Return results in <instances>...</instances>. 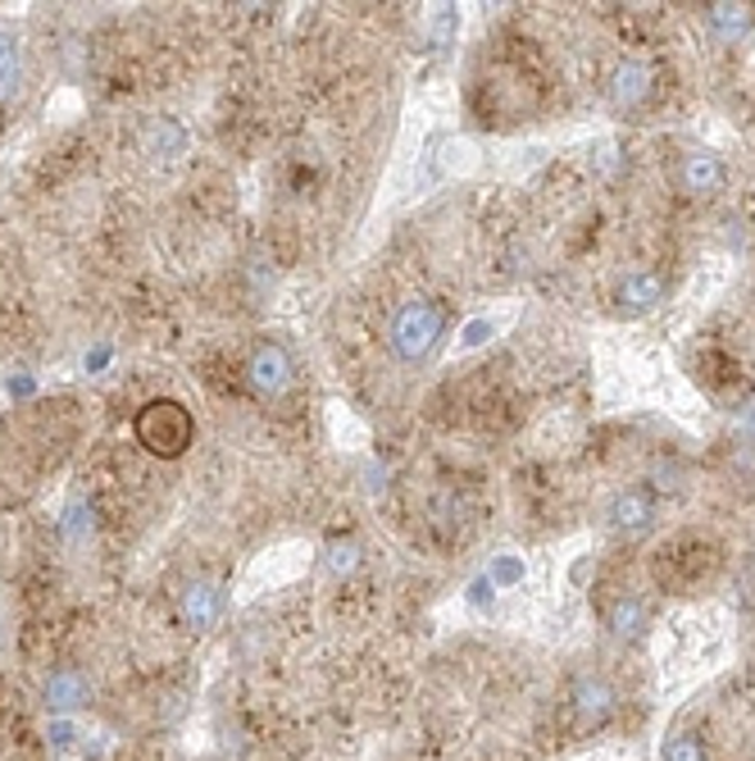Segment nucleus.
Listing matches in <instances>:
<instances>
[{
	"label": "nucleus",
	"mask_w": 755,
	"mask_h": 761,
	"mask_svg": "<svg viewBox=\"0 0 755 761\" xmlns=\"http://www.w3.org/2000/svg\"><path fill=\"white\" fill-rule=\"evenodd\" d=\"M191 438H196V419H191V411H187L182 402L156 397V402L141 406V415H137V443H141L150 456L178 461V456L191 447Z\"/></svg>",
	"instance_id": "1"
},
{
	"label": "nucleus",
	"mask_w": 755,
	"mask_h": 761,
	"mask_svg": "<svg viewBox=\"0 0 755 761\" xmlns=\"http://www.w3.org/2000/svg\"><path fill=\"white\" fill-rule=\"evenodd\" d=\"M441 328H446L441 306H433V302H410V306H400L396 319H391V352L406 360V365H415V360H424V356L437 347Z\"/></svg>",
	"instance_id": "2"
},
{
	"label": "nucleus",
	"mask_w": 755,
	"mask_h": 761,
	"mask_svg": "<svg viewBox=\"0 0 755 761\" xmlns=\"http://www.w3.org/2000/svg\"><path fill=\"white\" fill-rule=\"evenodd\" d=\"M291 374H296L291 356L278 343H260L246 360V378H250V388H256L260 397H282L291 388Z\"/></svg>",
	"instance_id": "3"
},
{
	"label": "nucleus",
	"mask_w": 755,
	"mask_h": 761,
	"mask_svg": "<svg viewBox=\"0 0 755 761\" xmlns=\"http://www.w3.org/2000/svg\"><path fill=\"white\" fill-rule=\"evenodd\" d=\"M219 584H210V580H196V584H187L182 589V597H178V611H182V625L187 630H210L215 621H219Z\"/></svg>",
	"instance_id": "4"
},
{
	"label": "nucleus",
	"mask_w": 755,
	"mask_h": 761,
	"mask_svg": "<svg viewBox=\"0 0 755 761\" xmlns=\"http://www.w3.org/2000/svg\"><path fill=\"white\" fill-rule=\"evenodd\" d=\"M665 302V278L650 274V269H637L619 283V310L624 315H650Z\"/></svg>",
	"instance_id": "5"
},
{
	"label": "nucleus",
	"mask_w": 755,
	"mask_h": 761,
	"mask_svg": "<svg viewBox=\"0 0 755 761\" xmlns=\"http://www.w3.org/2000/svg\"><path fill=\"white\" fill-rule=\"evenodd\" d=\"M41 698H46V706L56 711V716H69V711H78L87 698H91V684H87V675L82 671H56L46 680V689H41Z\"/></svg>",
	"instance_id": "6"
},
{
	"label": "nucleus",
	"mask_w": 755,
	"mask_h": 761,
	"mask_svg": "<svg viewBox=\"0 0 755 761\" xmlns=\"http://www.w3.org/2000/svg\"><path fill=\"white\" fill-rule=\"evenodd\" d=\"M683 187L692 197H715L724 187V160L715 151H692L683 160Z\"/></svg>",
	"instance_id": "7"
},
{
	"label": "nucleus",
	"mask_w": 755,
	"mask_h": 761,
	"mask_svg": "<svg viewBox=\"0 0 755 761\" xmlns=\"http://www.w3.org/2000/svg\"><path fill=\"white\" fill-rule=\"evenodd\" d=\"M650 97V69L642 65V60H624L619 69H615V82H610V101L619 106V110H633V106H642Z\"/></svg>",
	"instance_id": "8"
},
{
	"label": "nucleus",
	"mask_w": 755,
	"mask_h": 761,
	"mask_svg": "<svg viewBox=\"0 0 755 761\" xmlns=\"http://www.w3.org/2000/svg\"><path fill=\"white\" fill-rule=\"evenodd\" d=\"M574 711L587 721V725H600L615 711V689L606 684V680H596V675H587V680H578L574 684Z\"/></svg>",
	"instance_id": "9"
},
{
	"label": "nucleus",
	"mask_w": 755,
	"mask_h": 761,
	"mask_svg": "<svg viewBox=\"0 0 755 761\" xmlns=\"http://www.w3.org/2000/svg\"><path fill=\"white\" fill-rule=\"evenodd\" d=\"M650 515H656V511H650V497L646 493H619L615 502H610V525L615 530H624V534H642L646 525H650Z\"/></svg>",
	"instance_id": "10"
},
{
	"label": "nucleus",
	"mask_w": 755,
	"mask_h": 761,
	"mask_svg": "<svg viewBox=\"0 0 755 761\" xmlns=\"http://www.w3.org/2000/svg\"><path fill=\"white\" fill-rule=\"evenodd\" d=\"M610 630H615V639L633 643V639L646 630V606H642L637 597H619V602L610 606Z\"/></svg>",
	"instance_id": "11"
},
{
	"label": "nucleus",
	"mask_w": 755,
	"mask_h": 761,
	"mask_svg": "<svg viewBox=\"0 0 755 761\" xmlns=\"http://www.w3.org/2000/svg\"><path fill=\"white\" fill-rule=\"evenodd\" d=\"M19 82V37L0 32V97H10Z\"/></svg>",
	"instance_id": "12"
},
{
	"label": "nucleus",
	"mask_w": 755,
	"mask_h": 761,
	"mask_svg": "<svg viewBox=\"0 0 755 761\" xmlns=\"http://www.w3.org/2000/svg\"><path fill=\"white\" fill-rule=\"evenodd\" d=\"M746 23H751V10H746V6H715V10H711V28H715L719 37H742Z\"/></svg>",
	"instance_id": "13"
},
{
	"label": "nucleus",
	"mask_w": 755,
	"mask_h": 761,
	"mask_svg": "<svg viewBox=\"0 0 755 761\" xmlns=\"http://www.w3.org/2000/svg\"><path fill=\"white\" fill-rule=\"evenodd\" d=\"M665 761H706V748H701L696 734H674L665 743Z\"/></svg>",
	"instance_id": "14"
},
{
	"label": "nucleus",
	"mask_w": 755,
	"mask_h": 761,
	"mask_svg": "<svg viewBox=\"0 0 755 761\" xmlns=\"http://www.w3.org/2000/svg\"><path fill=\"white\" fill-rule=\"evenodd\" d=\"M487 580H491V584H519V580H524V561H515V556H496Z\"/></svg>",
	"instance_id": "15"
},
{
	"label": "nucleus",
	"mask_w": 755,
	"mask_h": 761,
	"mask_svg": "<svg viewBox=\"0 0 755 761\" xmlns=\"http://www.w3.org/2000/svg\"><path fill=\"white\" fill-rule=\"evenodd\" d=\"M496 338V319H474L469 328H465V347H483V343H491Z\"/></svg>",
	"instance_id": "16"
},
{
	"label": "nucleus",
	"mask_w": 755,
	"mask_h": 761,
	"mask_svg": "<svg viewBox=\"0 0 755 761\" xmlns=\"http://www.w3.org/2000/svg\"><path fill=\"white\" fill-rule=\"evenodd\" d=\"M469 593H474V606H491V602H496V584H491V580H474Z\"/></svg>",
	"instance_id": "17"
},
{
	"label": "nucleus",
	"mask_w": 755,
	"mask_h": 761,
	"mask_svg": "<svg viewBox=\"0 0 755 761\" xmlns=\"http://www.w3.org/2000/svg\"><path fill=\"white\" fill-rule=\"evenodd\" d=\"M50 743H56V748H69V743H73V725H69V721H56V725H50Z\"/></svg>",
	"instance_id": "18"
},
{
	"label": "nucleus",
	"mask_w": 755,
	"mask_h": 761,
	"mask_svg": "<svg viewBox=\"0 0 755 761\" xmlns=\"http://www.w3.org/2000/svg\"><path fill=\"white\" fill-rule=\"evenodd\" d=\"M332 570H356V547H332Z\"/></svg>",
	"instance_id": "19"
}]
</instances>
